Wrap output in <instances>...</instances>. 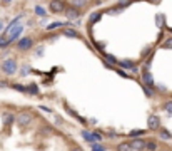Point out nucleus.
<instances>
[{
    "instance_id": "nucleus-32",
    "label": "nucleus",
    "mask_w": 172,
    "mask_h": 151,
    "mask_svg": "<svg viewBox=\"0 0 172 151\" xmlns=\"http://www.w3.org/2000/svg\"><path fill=\"white\" fill-rule=\"evenodd\" d=\"M72 151H84V149H82V148H79V146H75V148H74Z\"/></svg>"
},
{
    "instance_id": "nucleus-19",
    "label": "nucleus",
    "mask_w": 172,
    "mask_h": 151,
    "mask_svg": "<svg viewBox=\"0 0 172 151\" xmlns=\"http://www.w3.org/2000/svg\"><path fill=\"white\" fill-rule=\"evenodd\" d=\"M90 146H92V151H105V148L99 143H94V144H90Z\"/></svg>"
},
{
    "instance_id": "nucleus-5",
    "label": "nucleus",
    "mask_w": 172,
    "mask_h": 151,
    "mask_svg": "<svg viewBox=\"0 0 172 151\" xmlns=\"http://www.w3.org/2000/svg\"><path fill=\"white\" fill-rule=\"evenodd\" d=\"M142 82H144V86H147V87H154V84H155V81H154V77H152V74L149 71L147 72H144L142 74Z\"/></svg>"
},
{
    "instance_id": "nucleus-27",
    "label": "nucleus",
    "mask_w": 172,
    "mask_h": 151,
    "mask_svg": "<svg viewBox=\"0 0 172 151\" xmlns=\"http://www.w3.org/2000/svg\"><path fill=\"white\" fill-rule=\"evenodd\" d=\"M72 5H74V7H84V5H85V2H70Z\"/></svg>"
},
{
    "instance_id": "nucleus-28",
    "label": "nucleus",
    "mask_w": 172,
    "mask_h": 151,
    "mask_svg": "<svg viewBox=\"0 0 172 151\" xmlns=\"http://www.w3.org/2000/svg\"><path fill=\"white\" fill-rule=\"evenodd\" d=\"M29 71H30V69L27 67V65H24V67L20 69V72H22V74H24V76H25V74H29Z\"/></svg>"
},
{
    "instance_id": "nucleus-13",
    "label": "nucleus",
    "mask_w": 172,
    "mask_h": 151,
    "mask_svg": "<svg viewBox=\"0 0 172 151\" xmlns=\"http://www.w3.org/2000/svg\"><path fill=\"white\" fill-rule=\"evenodd\" d=\"M27 92L33 94V96H35V94H39V86H37V84H30V86L27 87Z\"/></svg>"
},
{
    "instance_id": "nucleus-2",
    "label": "nucleus",
    "mask_w": 172,
    "mask_h": 151,
    "mask_svg": "<svg viewBox=\"0 0 172 151\" xmlns=\"http://www.w3.org/2000/svg\"><path fill=\"white\" fill-rule=\"evenodd\" d=\"M147 128L149 129H159L161 128V118H159L157 114H151L149 118H147Z\"/></svg>"
},
{
    "instance_id": "nucleus-4",
    "label": "nucleus",
    "mask_w": 172,
    "mask_h": 151,
    "mask_svg": "<svg viewBox=\"0 0 172 151\" xmlns=\"http://www.w3.org/2000/svg\"><path fill=\"white\" fill-rule=\"evenodd\" d=\"M129 146L130 149H135V151H144V146H145V141L144 139H139V138H135V139L129 141Z\"/></svg>"
},
{
    "instance_id": "nucleus-30",
    "label": "nucleus",
    "mask_w": 172,
    "mask_h": 151,
    "mask_svg": "<svg viewBox=\"0 0 172 151\" xmlns=\"http://www.w3.org/2000/svg\"><path fill=\"white\" fill-rule=\"evenodd\" d=\"M117 72H119V74H120V76H122V77H129V76H127V74H126V72H124V71H120V69H119V71H117Z\"/></svg>"
},
{
    "instance_id": "nucleus-22",
    "label": "nucleus",
    "mask_w": 172,
    "mask_h": 151,
    "mask_svg": "<svg viewBox=\"0 0 172 151\" xmlns=\"http://www.w3.org/2000/svg\"><path fill=\"white\" fill-rule=\"evenodd\" d=\"M8 40L5 39V37H0V49H4V47H8Z\"/></svg>"
},
{
    "instance_id": "nucleus-33",
    "label": "nucleus",
    "mask_w": 172,
    "mask_h": 151,
    "mask_svg": "<svg viewBox=\"0 0 172 151\" xmlns=\"http://www.w3.org/2000/svg\"><path fill=\"white\" fill-rule=\"evenodd\" d=\"M2 29H4V24H2V22H0V30H2Z\"/></svg>"
},
{
    "instance_id": "nucleus-18",
    "label": "nucleus",
    "mask_w": 172,
    "mask_h": 151,
    "mask_svg": "<svg viewBox=\"0 0 172 151\" xmlns=\"http://www.w3.org/2000/svg\"><path fill=\"white\" fill-rule=\"evenodd\" d=\"M100 17H102V14H100V12H95V14H92V15H90V18H89V20L94 24V22H97Z\"/></svg>"
},
{
    "instance_id": "nucleus-7",
    "label": "nucleus",
    "mask_w": 172,
    "mask_h": 151,
    "mask_svg": "<svg viewBox=\"0 0 172 151\" xmlns=\"http://www.w3.org/2000/svg\"><path fill=\"white\" fill-rule=\"evenodd\" d=\"M49 7H50L52 12H55V14H59V12H62L65 8L64 2H57V0H52L50 4H49Z\"/></svg>"
},
{
    "instance_id": "nucleus-23",
    "label": "nucleus",
    "mask_w": 172,
    "mask_h": 151,
    "mask_svg": "<svg viewBox=\"0 0 172 151\" xmlns=\"http://www.w3.org/2000/svg\"><path fill=\"white\" fill-rule=\"evenodd\" d=\"M162 47H164V49H172V37H169V39L164 42V45H162Z\"/></svg>"
},
{
    "instance_id": "nucleus-31",
    "label": "nucleus",
    "mask_w": 172,
    "mask_h": 151,
    "mask_svg": "<svg viewBox=\"0 0 172 151\" xmlns=\"http://www.w3.org/2000/svg\"><path fill=\"white\" fill-rule=\"evenodd\" d=\"M127 5H130L129 2H120V4H119V7H127Z\"/></svg>"
},
{
    "instance_id": "nucleus-25",
    "label": "nucleus",
    "mask_w": 172,
    "mask_h": 151,
    "mask_svg": "<svg viewBox=\"0 0 172 151\" xmlns=\"http://www.w3.org/2000/svg\"><path fill=\"white\" fill-rule=\"evenodd\" d=\"M35 12H37L39 15H45V10H43L42 5H37V7H35Z\"/></svg>"
},
{
    "instance_id": "nucleus-3",
    "label": "nucleus",
    "mask_w": 172,
    "mask_h": 151,
    "mask_svg": "<svg viewBox=\"0 0 172 151\" xmlns=\"http://www.w3.org/2000/svg\"><path fill=\"white\" fill-rule=\"evenodd\" d=\"M32 121H33V116L30 114V112H20V114L17 116V122L20 126H29Z\"/></svg>"
},
{
    "instance_id": "nucleus-10",
    "label": "nucleus",
    "mask_w": 172,
    "mask_h": 151,
    "mask_svg": "<svg viewBox=\"0 0 172 151\" xmlns=\"http://www.w3.org/2000/svg\"><path fill=\"white\" fill-rule=\"evenodd\" d=\"M65 15H67L68 20H75V18L79 17V10H75V8H67V10H65Z\"/></svg>"
},
{
    "instance_id": "nucleus-9",
    "label": "nucleus",
    "mask_w": 172,
    "mask_h": 151,
    "mask_svg": "<svg viewBox=\"0 0 172 151\" xmlns=\"http://www.w3.org/2000/svg\"><path fill=\"white\" fill-rule=\"evenodd\" d=\"M82 138H84L85 141H89L90 144L97 143V139H95V134H94V133H89V131H82Z\"/></svg>"
},
{
    "instance_id": "nucleus-20",
    "label": "nucleus",
    "mask_w": 172,
    "mask_h": 151,
    "mask_svg": "<svg viewBox=\"0 0 172 151\" xmlns=\"http://www.w3.org/2000/svg\"><path fill=\"white\" fill-rule=\"evenodd\" d=\"M12 87H14L15 91H18V92H27V87L25 86H20V84H14Z\"/></svg>"
},
{
    "instance_id": "nucleus-8",
    "label": "nucleus",
    "mask_w": 172,
    "mask_h": 151,
    "mask_svg": "<svg viewBox=\"0 0 172 151\" xmlns=\"http://www.w3.org/2000/svg\"><path fill=\"white\" fill-rule=\"evenodd\" d=\"M159 148V144L155 143L154 139H147L145 141V146H144V151H155Z\"/></svg>"
},
{
    "instance_id": "nucleus-21",
    "label": "nucleus",
    "mask_w": 172,
    "mask_h": 151,
    "mask_svg": "<svg viewBox=\"0 0 172 151\" xmlns=\"http://www.w3.org/2000/svg\"><path fill=\"white\" fill-rule=\"evenodd\" d=\"M164 109H165V112H169V114H172V101H167L164 104Z\"/></svg>"
},
{
    "instance_id": "nucleus-14",
    "label": "nucleus",
    "mask_w": 172,
    "mask_h": 151,
    "mask_svg": "<svg viewBox=\"0 0 172 151\" xmlns=\"http://www.w3.org/2000/svg\"><path fill=\"white\" fill-rule=\"evenodd\" d=\"M119 65H120V67H124V69H135L130 61H122V62H119Z\"/></svg>"
},
{
    "instance_id": "nucleus-16",
    "label": "nucleus",
    "mask_w": 172,
    "mask_h": 151,
    "mask_svg": "<svg viewBox=\"0 0 172 151\" xmlns=\"http://www.w3.org/2000/svg\"><path fill=\"white\" fill-rule=\"evenodd\" d=\"M104 59L107 62H110V64H119V61L114 57V55H110V54H104Z\"/></svg>"
},
{
    "instance_id": "nucleus-29",
    "label": "nucleus",
    "mask_w": 172,
    "mask_h": 151,
    "mask_svg": "<svg viewBox=\"0 0 172 151\" xmlns=\"http://www.w3.org/2000/svg\"><path fill=\"white\" fill-rule=\"evenodd\" d=\"M161 136H162V138H170V133H167V131H162Z\"/></svg>"
},
{
    "instance_id": "nucleus-15",
    "label": "nucleus",
    "mask_w": 172,
    "mask_h": 151,
    "mask_svg": "<svg viewBox=\"0 0 172 151\" xmlns=\"http://www.w3.org/2000/svg\"><path fill=\"white\" fill-rule=\"evenodd\" d=\"M12 121H14V114H12V112H5L4 114V122L5 124H10Z\"/></svg>"
},
{
    "instance_id": "nucleus-17",
    "label": "nucleus",
    "mask_w": 172,
    "mask_h": 151,
    "mask_svg": "<svg viewBox=\"0 0 172 151\" xmlns=\"http://www.w3.org/2000/svg\"><path fill=\"white\" fill-rule=\"evenodd\" d=\"M64 35H67V37H79V32H77V30L67 29V30H64Z\"/></svg>"
},
{
    "instance_id": "nucleus-26",
    "label": "nucleus",
    "mask_w": 172,
    "mask_h": 151,
    "mask_svg": "<svg viewBox=\"0 0 172 151\" xmlns=\"http://www.w3.org/2000/svg\"><path fill=\"white\" fill-rule=\"evenodd\" d=\"M142 133H144V129H134L132 133H130V136H132V138H135V136H140Z\"/></svg>"
},
{
    "instance_id": "nucleus-1",
    "label": "nucleus",
    "mask_w": 172,
    "mask_h": 151,
    "mask_svg": "<svg viewBox=\"0 0 172 151\" xmlns=\"http://www.w3.org/2000/svg\"><path fill=\"white\" fill-rule=\"evenodd\" d=\"M2 71L7 76L15 74V72H17V62H15L14 59H5V61L2 62Z\"/></svg>"
},
{
    "instance_id": "nucleus-12",
    "label": "nucleus",
    "mask_w": 172,
    "mask_h": 151,
    "mask_svg": "<svg viewBox=\"0 0 172 151\" xmlns=\"http://www.w3.org/2000/svg\"><path fill=\"white\" fill-rule=\"evenodd\" d=\"M117 151H132L129 146V143H119L117 144Z\"/></svg>"
},
{
    "instance_id": "nucleus-24",
    "label": "nucleus",
    "mask_w": 172,
    "mask_h": 151,
    "mask_svg": "<svg viewBox=\"0 0 172 151\" xmlns=\"http://www.w3.org/2000/svg\"><path fill=\"white\" fill-rule=\"evenodd\" d=\"M142 89H144V92H145V94H147V96H149V97H151L152 94H154V91H152L151 87H147V86H144V84H142Z\"/></svg>"
},
{
    "instance_id": "nucleus-34",
    "label": "nucleus",
    "mask_w": 172,
    "mask_h": 151,
    "mask_svg": "<svg viewBox=\"0 0 172 151\" xmlns=\"http://www.w3.org/2000/svg\"><path fill=\"white\" fill-rule=\"evenodd\" d=\"M169 32H172V29H169Z\"/></svg>"
},
{
    "instance_id": "nucleus-11",
    "label": "nucleus",
    "mask_w": 172,
    "mask_h": 151,
    "mask_svg": "<svg viewBox=\"0 0 172 151\" xmlns=\"http://www.w3.org/2000/svg\"><path fill=\"white\" fill-rule=\"evenodd\" d=\"M68 22H60V20H57V22H54V24H49L47 25V29L49 30H55V29H59V27H64V25H67Z\"/></svg>"
},
{
    "instance_id": "nucleus-6",
    "label": "nucleus",
    "mask_w": 172,
    "mask_h": 151,
    "mask_svg": "<svg viewBox=\"0 0 172 151\" xmlns=\"http://www.w3.org/2000/svg\"><path fill=\"white\" fill-rule=\"evenodd\" d=\"M32 45H33V42H32V39H29V37H24V39L18 40V49H22V50L32 49Z\"/></svg>"
}]
</instances>
